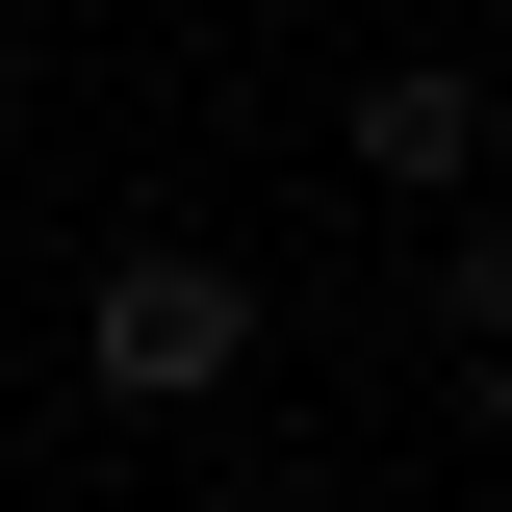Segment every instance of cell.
I'll list each match as a JSON object with an SVG mask.
<instances>
[{
  "label": "cell",
  "mask_w": 512,
  "mask_h": 512,
  "mask_svg": "<svg viewBox=\"0 0 512 512\" xmlns=\"http://www.w3.org/2000/svg\"><path fill=\"white\" fill-rule=\"evenodd\" d=\"M77 359H103L128 410H205V384L256 359V282H231V256H103V308H77Z\"/></svg>",
  "instance_id": "1"
},
{
  "label": "cell",
  "mask_w": 512,
  "mask_h": 512,
  "mask_svg": "<svg viewBox=\"0 0 512 512\" xmlns=\"http://www.w3.org/2000/svg\"><path fill=\"white\" fill-rule=\"evenodd\" d=\"M359 180H487V77H359Z\"/></svg>",
  "instance_id": "2"
},
{
  "label": "cell",
  "mask_w": 512,
  "mask_h": 512,
  "mask_svg": "<svg viewBox=\"0 0 512 512\" xmlns=\"http://www.w3.org/2000/svg\"><path fill=\"white\" fill-rule=\"evenodd\" d=\"M461 359L512 384V231H461Z\"/></svg>",
  "instance_id": "3"
},
{
  "label": "cell",
  "mask_w": 512,
  "mask_h": 512,
  "mask_svg": "<svg viewBox=\"0 0 512 512\" xmlns=\"http://www.w3.org/2000/svg\"><path fill=\"white\" fill-rule=\"evenodd\" d=\"M0 128H26V77H0Z\"/></svg>",
  "instance_id": "4"
}]
</instances>
